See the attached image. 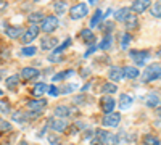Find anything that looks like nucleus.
Returning a JSON list of instances; mask_svg holds the SVG:
<instances>
[{
  "mask_svg": "<svg viewBox=\"0 0 161 145\" xmlns=\"http://www.w3.org/2000/svg\"><path fill=\"white\" fill-rule=\"evenodd\" d=\"M161 79V66L158 63H153L150 66H147L145 71L142 73V81L143 82H153Z\"/></svg>",
  "mask_w": 161,
  "mask_h": 145,
  "instance_id": "f257e3e1",
  "label": "nucleus"
},
{
  "mask_svg": "<svg viewBox=\"0 0 161 145\" xmlns=\"http://www.w3.org/2000/svg\"><path fill=\"white\" fill-rule=\"evenodd\" d=\"M95 136L100 142V145H118L119 139L116 134L110 132V131H103V129H97L95 131Z\"/></svg>",
  "mask_w": 161,
  "mask_h": 145,
  "instance_id": "f03ea898",
  "label": "nucleus"
},
{
  "mask_svg": "<svg viewBox=\"0 0 161 145\" xmlns=\"http://www.w3.org/2000/svg\"><path fill=\"white\" fill-rule=\"evenodd\" d=\"M58 24H60V21H58L57 16H52V15L45 16V20L40 23V31L45 32V34H52L53 31L58 28Z\"/></svg>",
  "mask_w": 161,
  "mask_h": 145,
  "instance_id": "7ed1b4c3",
  "label": "nucleus"
},
{
  "mask_svg": "<svg viewBox=\"0 0 161 145\" xmlns=\"http://www.w3.org/2000/svg\"><path fill=\"white\" fill-rule=\"evenodd\" d=\"M68 121H66V118H58V116H53L48 120V127L52 131H55V132H64L66 129H68Z\"/></svg>",
  "mask_w": 161,
  "mask_h": 145,
  "instance_id": "20e7f679",
  "label": "nucleus"
},
{
  "mask_svg": "<svg viewBox=\"0 0 161 145\" xmlns=\"http://www.w3.org/2000/svg\"><path fill=\"white\" fill-rule=\"evenodd\" d=\"M129 55L139 66H143V64L147 63V60H150V57H152L150 50H130Z\"/></svg>",
  "mask_w": 161,
  "mask_h": 145,
  "instance_id": "39448f33",
  "label": "nucleus"
},
{
  "mask_svg": "<svg viewBox=\"0 0 161 145\" xmlns=\"http://www.w3.org/2000/svg\"><path fill=\"white\" fill-rule=\"evenodd\" d=\"M119 123H121V113H118V111L106 113L102 120V124L105 127H116V126H119Z\"/></svg>",
  "mask_w": 161,
  "mask_h": 145,
  "instance_id": "423d86ee",
  "label": "nucleus"
},
{
  "mask_svg": "<svg viewBox=\"0 0 161 145\" xmlns=\"http://www.w3.org/2000/svg\"><path fill=\"white\" fill-rule=\"evenodd\" d=\"M87 11H89V8H87L86 3H77V5H74V7L69 8V16H71L73 21H76V20L84 18L87 15Z\"/></svg>",
  "mask_w": 161,
  "mask_h": 145,
  "instance_id": "0eeeda50",
  "label": "nucleus"
},
{
  "mask_svg": "<svg viewBox=\"0 0 161 145\" xmlns=\"http://www.w3.org/2000/svg\"><path fill=\"white\" fill-rule=\"evenodd\" d=\"M39 32H40V28L37 24H31L28 29L24 31V34L21 36V42L23 44H29V42H32L34 39L39 36Z\"/></svg>",
  "mask_w": 161,
  "mask_h": 145,
  "instance_id": "6e6552de",
  "label": "nucleus"
},
{
  "mask_svg": "<svg viewBox=\"0 0 161 145\" xmlns=\"http://www.w3.org/2000/svg\"><path fill=\"white\" fill-rule=\"evenodd\" d=\"M58 47V39L57 37H52V36H45L40 39V48L42 50H55Z\"/></svg>",
  "mask_w": 161,
  "mask_h": 145,
  "instance_id": "1a4fd4ad",
  "label": "nucleus"
},
{
  "mask_svg": "<svg viewBox=\"0 0 161 145\" xmlns=\"http://www.w3.org/2000/svg\"><path fill=\"white\" fill-rule=\"evenodd\" d=\"M150 7H152V0H134L130 10L134 13H143L147 10H150Z\"/></svg>",
  "mask_w": 161,
  "mask_h": 145,
  "instance_id": "9d476101",
  "label": "nucleus"
},
{
  "mask_svg": "<svg viewBox=\"0 0 161 145\" xmlns=\"http://www.w3.org/2000/svg\"><path fill=\"white\" fill-rule=\"evenodd\" d=\"M26 107H28V110H31V111H42L47 107V100L45 98H34V100L26 103Z\"/></svg>",
  "mask_w": 161,
  "mask_h": 145,
  "instance_id": "9b49d317",
  "label": "nucleus"
},
{
  "mask_svg": "<svg viewBox=\"0 0 161 145\" xmlns=\"http://www.w3.org/2000/svg\"><path fill=\"white\" fill-rule=\"evenodd\" d=\"M39 70L37 68H32V66H26L21 70V77L24 79V81H32V79L39 77Z\"/></svg>",
  "mask_w": 161,
  "mask_h": 145,
  "instance_id": "f8f14e48",
  "label": "nucleus"
},
{
  "mask_svg": "<svg viewBox=\"0 0 161 145\" xmlns=\"http://www.w3.org/2000/svg\"><path fill=\"white\" fill-rule=\"evenodd\" d=\"M114 105H116V102H114V98H111V97H103L102 98V102H100V107H102V111L106 114V113H111L113 110H114Z\"/></svg>",
  "mask_w": 161,
  "mask_h": 145,
  "instance_id": "ddd939ff",
  "label": "nucleus"
},
{
  "mask_svg": "<svg viewBox=\"0 0 161 145\" xmlns=\"http://www.w3.org/2000/svg\"><path fill=\"white\" fill-rule=\"evenodd\" d=\"M108 77L111 79L113 82H119L121 79L124 77V70L119 68V66H111L108 70Z\"/></svg>",
  "mask_w": 161,
  "mask_h": 145,
  "instance_id": "4468645a",
  "label": "nucleus"
},
{
  "mask_svg": "<svg viewBox=\"0 0 161 145\" xmlns=\"http://www.w3.org/2000/svg\"><path fill=\"white\" fill-rule=\"evenodd\" d=\"M5 34L10 37V39H21V36L24 34V29L21 28V26H7L5 29Z\"/></svg>",
  "mask_w": 161,
  "mask_h": 145,
  "instance_id": "2eb2a0df",
  "label": "nucleus"
},
{
  "mask_svg": "<svg viewBox=\"0 0 161 145\" xmlns=\"http://www.w3.org/2000/svg\"><path fill=\"white\" fill-rule=\"evenodd\" d=\"M130 13H132L130 8L123 7V8H119L118 11H114V20H116L118 23H126V20L130 16Z\"/></svg>",
  "mask_w": 161,
  "mask_h": 145,
  "instance_id": "dca6fc26",
  "label": "nucleus"
},
{
  "mask_svg": "<svg viewBox=\"0 0 161 145\" xmlns=\"http://www.w3.org/2000/svg\"><path fill=\"white\" fill-rule=\"evenodd\" d=\"M132 103H134L132 95H129V94H121V97H119V108H121V110H129V108L132 107Z\"/></svg>",
  "mask_w": 161,
  "mask_h": 145,
  "instance_id": "f3484780",
  "label": "nucleus"
},
{
  "mask_svg": "<svg viewBox=\"0 0 161 145\" xmlns=\"http://www.w3.org/2000/svg\"><path fill=\"white\" fill-rule=\"evenodd\" d=\"M158 105H161V97L155 92L147 95V107L148 108H158Z\"/></svg>",
  "mask_w": 161,
  "mask_h": 145,
  "instance_id": "a211bd4d",
  "label": "nucleus"
},
{
  "mask_svg": "<svg viewBox=\"0 0 161 145\" xmlns=\"http://www.w3.org/2000/svg\"><path fill=\"white\" fill-rule=\"evenodd\" d=\"M53 11L57 13V15H64L66 11H68V3L64 2V0H57V2H53Z\"/></svg>",
  "mask_w": 161,
  "mask_h": 145,
  "instance_id": "6ab92c4d",
  "label": "nucleus"
},
{
  "mask_svg": "<svg viewBox=\"0 0 161 145\" xmlns=\"http://www.w3.org/2000/svg\"><path fill=\"white\" fill-rule=\"evenodd\" d=\"M123 70H124V77L127 79H137L140 76V71L136 66H124Z\"/></svg>",
  "mask_w": 161,
  "mask_h": 145,
  "instance_id": "aec40b11",
  "label": "nucleus"
},
{
  "mask_svg": "<svg viewBox=\"0 0 161 145\" xmlns=\"http://www.w3.org/2000/svg\"><path fill=\"white\" fill-rule=\"evenodd\" d=\"M103 20H105L103 11H102L100 8H97V10H95V13H93V16L90 18V28H95V26H98V23H100V21H103Z\"/></svg>",
  "mask_w": 161,
  "mask_h": 145,
  "instance_id": "412c9836",
  "label": "nucleus"
},
{
  "mask_svg": "<svg viewBox=\"0 0 161 145\" xmlns=\"http://www.w3.org/2000/svg\"><path fill=\"white\" fill-rule=\"evenodd\" d=\"M53 113L58 118H68L71 114V110H69V107H66V105H58V107H55V111Z\"/></svg>",
  "mask_w": 161,
  "mask_h": 145,
  "instance_id": "4be33fe9",
  "label": "nucleus"
},
{
  "mask_svg": "<svg viewBox=\"0 0 161 145\" xmlns=\"http://www.w3.org/2000/svg\"><path fill=\"white\" fill-rule=\"evenodd\" d=\"M126 29L127 31H132V29H136V28H139V20H137V16L134 15V11L130 13V16L126 20Z\"/></svg>",
  "mask_w": 161,
  "mask_h": 145,
  "instance_id": "5701e85b",
  "label": "nucleus"
},
{
  "mask_svg": "<svg viewBox=\"0 0 161 145\" xmlns=\"http://www.w3.org/2000/svg\"><path fill=\"white\" fill-rule=\"evenodd\" d=\"M111 45H113V36H111V34H105L103 39H102V42H100V45H98V48H102V50H110Z\"/></svg>",
  "mask_w": 161,
  "mask_h": 145,
  "instance_id": "b1692460",
  "label": "nucleus"
},
{
  "mask_svg": "<svg viewBox=\"0 0 161 145\" xmlns=\"http://www.w3.org/2000/svg\"><path fill=\"white\" fill-rule=\"evenodd\" d=\"M45 20V15L42 11H34V13H31V15L28 16V21L31 23V24H37V23H42Z\"/></svg>",
  "mask_w": 161,
  "mask_h": 145,
  "instance_id": "393cba45",
  "label": "nucleus"
},
{
  "mask_svg": "<svg viewBox=\"0 0 161 145\" xmlns=\"http://www.w3.org/2000/svg\"><path fill=\"white\" fill-rule=\"evenodd\" d=\"M47 90H48V86H47L45 82H37V84L34 86V89H32V94H34L36 97H40V95H44Z\"/></svg>",
  "mask_w": 161,
  "mask_h": 145,
  "instance_id": "a878e982",
  "label": "nucleus"
},
{
  "mask_svg": "<svg viewBox=\"0 0 161 145\" xmlns=\"http://www.w3.org/2000/svg\"><path fill=\"white\" fill-rule=\"evenodd\" d=\"M118 90V86L114 82H105L102 86V94H106V95H111V94H116Z\"/></svg>",
  "mask_w": 161,
  "mask_h": 145,
  "instance_id": "bb28decb",
  "label": "nucleus"
},
{
  "mask_svg": "<svg viewBox=\"0 0 161 145\" xmlns=\"http://www.w3.org/2000/svg\"><path fill=\"white\" fill-rule=\"evenodd\" d=\"M79 37L82 39L86 44H92L93 39H95V36H93V32L90 29H82V31H80V34H79Z\"/></svg>",
  "mask_w": 161,
  "mask_h": 145,
  "instance_id": "cd10ccee",
  "label": "nucleus"
},
{
  "mask_svg": "<svg viewBox=\"0 0 161 145\" xmlns=\"http://www.w3.org/2000/svg\"><path fill=\"white\" fill-rule=\"evenodd\" d=\"M142 143H143V145H159L161 142H159L158 137H155V136H152V134H147V136L142 137Z\"/></svg>",
  "mask_w": 161,
  "mask_h": 145,
  "instance_id": "c85d7f7f",
  "label": "nucleus"
},
{
  "mask_svg": "<svg viewBox=\"0 0 161 145\" xmlns=\"http://www.w3.org/2000/svg\"><path fill=\"white\" fill-rule=\"evenodd\" d=\"M5 84H7V87H8V89H15V87L19 84V76H18V74H13V76L7 77Z\"/></svg>",
  "mask_w": 161,
  "mask_h": 145,
  "instance_id": "c756f323",
  "label": "nucleus"
},
{
  "mask_svg": "<svg viewBox=\"0 0 161 145\" xmlns=\"http://www.w3.org/2000/svg\"><path fill=\"white\" fill-rule=\"evenodd\" d=\"M130 41H132V36H130L129 32H124L123 36H121V48H123V50H127Z\"/></svg>",
  "mask_w": 161,
  "mask_h": 145,
  "instance_id": "7c9ffc66",
  "label": "nucleus"
},
{
  "mask_svg": "<svg viewBox=\"0 0 161 145\" xmlns=\"http://www.w3.org/2000/svg\"><path fill=\"white\" fill-rule=\"evenodd\" d=\"M74 76V70H68V71H61L60 74H55L53 76V81H61V79H68Z\"/></svg>",
  "mask_w": 161,
  "mask_h": 145,
  "instance_id": "2f4dec72",
  "label": "nucleus"
},
{
  "mask_svg": "<svg viewBox=\"0 0 161 145\" xmlns=\"http://www.w3.org/2000/svg\"><path fill=\"white\" fill-rule=\"evenodd\" d=\"M150 13L153 18H161V2H156L150 7Z\"/></svg>",
  "mask_w": 161,
  "mask_h": 145,
  "instance_id": "473e14b6",
  "label": "nucleus"
},
{
  "mask_svg": "<svg viewBox=\"0 0 161 145\" xmlns=\"http://www.w3.org/2000/svg\"><path fill=\"white\" fill-rule=\"evenodd\" d=\"M21 53H23V55H26V57H34V55L37 53V48H36V47H32V45H28V47H23V50H21Z\"/></svg>",
  "mask_w": 161,
  "mask_h": 145,
  "instance_id": "72a5a7b5",
  "label": "nucleus"
},
{
  "mask_svg": "<svg viewBox=\"0 0 161 145\" xmlns=\"http://www.w3.org/2000/svg\"><path fill=\"white\" fill-rule=\"evenodd\" d=\"M26 118H28V113H23V111L13 113V121L15 123H23V121H26Z\"/></svg>",
  "mask_w": 161,
  "mask_h": 145,
  "instance_id": "f704fd0d",
  "label": "nucleus"
},
{
  "mask_svg": "<svg viewBox=\"0 0 161 145\" xmlns=\"http://www.w3.org/2000/svg\"><path fill=\"white\" fill-rule=\"evenodd\" d=\"M69 45H71V39H66V41H64V42H63L60 47H57L55 50H53V55H58V53H61V52H63V50H66Z\"/></svg>",
  "mask_w": 161,
  "mask_h": 145,
  "instance_id": "c9c22d12",
  "label": "nucleus"
},
{
  "mask_svg": "<svg viewBox=\"0 0 161 145\" xmlns=\"http://www.w3.org/2000/svg\"><path fill=\"white\" fill-rule=\"evenodd\" d=\"M113 26H114V24H113L111 21H108V23H105V21H103V24L100 26V28H102V31H103L105 34H111V29H113Z\"/></svg>",
  "mask_w": 161,
  "mask_h": 145,
  "instance_id": "e433bc0d",
  "label": "nucleus"
},
{
  "mask_svg": "<svg viewBox=\"0 0 161 145\" xmlns=\"http://www.w3.org/2000/svg\"><path fill=\"white\" fill-rule=\"evenodd\" d=\"M11 129V124L5 120H0V132H7V131Z\"/></svg>",
  "mask_w": 161,
  "mask_h": 145,
  "instance_id": "4c0bfd02",
  "label": "nucleus"
},
{
  "mask_svg": "<svg viewBox=\"0 0 161 145\" xmlns=\"http://www.w3.org/2000/svg\"><path fill=\"white\" fill-rule=\"evenodd\" d=\"M48 95H52V97H57L60 92H58V89H57V86H48Z\"/></svg>",
  "mask_w": 161,
  "mask_h": 145,
  "instance_id": "58836bf2",
  "label": "nucleus"
},
{
  "mask_svg": "<svg viewBox=\"0 0 161 145\" xmlns=\"http://www.w3.org/2000/svg\"><path fill=\"white\" fill-rule=\"evenodd\" d=\"M0 111L2 113H10V105L5 102H0Z\"/></svg>",
  "mask_w": 161,
  "mask_h": 145,
  "instance_id": "ea45409f",
  "label": "nucleus"
},
{
  "mask_svg": "<svg viewBox=\"0 0 161 145\" xmlns=\"http://www.w3.org/2000/svg\"><path fill=\"white\" fill-rule=\"evenodd\" d=\"M48 142L53 143V145H60V139H57V136H48Z\"/></svg>",
  "mask_w": 161,
  "mask_h": 145,
  "instance_id": "a19ab883",
  "label": "nucleus"
},
{
  "mask_svg": "<svg viewBox=\"0 0 161 145\" xmlns=\"http://www.w3.org/2000/svg\"><path fill=\"white\" fill-rule=\"evenodd\" d=\"M74 89H76V87H74V84H69L68 87H64V89H63V94H69V92H73Z\"/></svg>",
  "mask_w": 161,
  "mask_h": 145,
  "instance_id": "79ce46f5",
  "label": "nucleus"
},
{
  "mask_svg": "<svg viewBox=\"0 0 161 145\" xmlns=\"http://www.w3.org/2000/svg\"><path fill=\"white\" fill-rule=\"evenodd\" d=\"M7 8H8V3L5 2V0H2V2H0V13H3Z\"/></svg>",
  "mask_w": 161,
  "mask_h": 145,
  "instance_id": "37998d69",
  "label": "nucleus"
},
{
  "mask_svg": "<svg viewBox=\"0 0 161 145\" xmlns=\"http://www.w3.org/2000/svg\"><path fill=\"white\" fill-rule=\"evenodd\" d=\"M93 52H95V45H90V48L86 52V57H89L90 53H93Z\"/></svg>",
  "mask_w": 161,
  "mask_h": 145,
  "instance_id": "c03bdc74",
  "label": "nucleus"
},
{
  "mask_svg": "<svg viewBox=\"0 0 161 145\" xmlns=\"http://www.w3.org/2000/svg\"><path fill=\"white\" fill-rule=\"evenodd\" d=\"M18 145H29V143H28V142H24V140H23V142H19Z\"/></svg>",
  "mask_w": 161,
  "mask_h": 145,
  "instance_id": "a18cd8bd",
  "label": "nucleus"
},
{
  "mask_svg": "<svg viewBox=\"0 0 161 145\" xmlns=\"http://www.w3.org/2000/svg\"><path fill=\"white\" fill-rule=\"evenodd\" d=\"M156 113H158V116L161 118V108H159V110H156Z\"/></svg>",
  "mask_w": 161,
  "mask_h": 145,
  "instance_id": "49530a36",
  "label": "nucleus"
},
{
  "mask_svg": "<svg viewBox=\"0 0 161 145\" xmlns=\"http://www.w3.org/2000/svg\"><path fill=\"white\" fill-rule=\"evenodd\" d=\"M89 2H90V5H92V3H95V2H98V0H89Z\"/></svg>",
  "mask_w": 161,
  "mask_h": 145,
  "instance_id": "de8ad7c7",
  "label": "nucleus"
},
{
  "mask_svg": "<svg viewBox=\"0 0 161 145\" xmlns=\"http://www.w3.org/2000/svg\"><path fill=\"white\" fill-rule=\"evenodd\" d=\"M158 57H161V47H159V50H158Z\"/></svg>",
  "mask_w": 161,
  "mask_h": 145,
  "instance_id": "09e8293b",
  "label": "nucleus"
},
{
  "mask_svg": "<svg viewBox=\"0 0 161 145\" xmlns=\"http://www.w3.org/2000/svg\"><path fill=\"white\" fill-rule=\"evenodd\" d=\"M2 94H3V92H2V90H0V95H2Z\"/></svg>",
  "mask_w": 161,
  "mask_h": 145,
  "instance_id": "8fccbe9b",
  "label": "nucleus"
},
{
  "mask_svg": "<svg viewBox=\"0 0 161 145\" xmlns=\"http://www.w3.org/2000/svg\"><path fill=\"white\" fill-rule=\"evenodd\" d=\"M36 2H39V0H36Z\"/></svg>",
  "mask_w": 161,
  "mask_h": 145,
  "instance_id": "3c124183",
  "label": "nucleus"
},
{
  "mask_svg": "<svg viewBox=\"0 0 161 145\" xmlns=\"http://www.w3.org/2000/svg\"><path fill=\"white\" fill-rule=\"evenodd\" d=\"M0 79H2V76H0Z\"/></svg>",
  "mask_w": 161,
  "mask_h": 145,
  "instance_id": "603ef678",
  "label": "nucleus"
},
{
  "mask_svg": "<svg viewBox=\"0 0 161 145\" xmlns=\"http://www.w3.org/2000/svg\"><path fill=\"white\" fill-rule=\"evenodd\" d=\"M0 2H2V0H0Z\"/></svg>",
  "mask_w": 161,
  "mask_h": 145,
  "instance_id": "864d4df0",
  "label": "nucleus"
},
{
  "mask_svg": "<svg viewBox=\"0 0 161 145\" xmlns=\"http://www.w3.org/2000/svg\"><path fill=\"white\" fill-rule=\"evenodd\" d=\"M159 145H161V143H159Z\"/></svg>",
  "mask_w": 161,
  "mask_h": 145,
  "instance_id": "5fc2aeb1",
  "label": "nucleus"
}]
</instances>
